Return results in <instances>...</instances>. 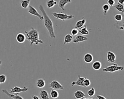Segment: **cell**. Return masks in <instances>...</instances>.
I'll return each instance as SVG.
<instances>
[{
	"label": "cell",
	"instance_id": "4fadbf2b",
	"mask_svg": "<svg viewBox=\"0 0 124 99\" xmlns=\"http://www.w3.org/2000/svg\"><path fill=\"white\" fill-rule=\"evenodd\" d=\"M86 23V20L84 17H83V18L81 20H79L78 21L75 25V28H77L78 29H81L84 26V25Z\"/></svg>",
	"mask_w": 124,
	"mask_h": 99
},
{
	"label": "cell",
	"instance_id": "9c48e42d",
	"mask_svg": "<svg viewBox=\"0 0 124 99\" xmlns=\"http://www.w3.org/2000/svg\"><path fill=\"white\" fill-rule=\"evenodd\" d=\"M2 92L5 94L7 96H8L10 98L14 99H23L24 98L20 95H18V93H16V94H14L12 93H9L8 91L5 89H2Z\"/></svg>",
	"mask_w": 124,
	"mask_h": 99
},
{
	"label": "cell",
	"instance_id": "e0dca14e",
	"mask_svg": "<svg viewBox=\"0 0 124 99\" xmlns=\"http://www.w3.org/2000/svg\"><path fill=\"white\" fill-rule=\"evenodd\" d=\"M71 2V0H59V7L62 10V11H64V6L66 4L68 3Z\"/></svg>",
	"mask_w": 124,
	"mask_h": 99
},
{
	"label": "cell",
	"instance_id": "2e32d148",
	"mask_svg": "<svg viewBox=\"0 0 124 99\" xmlns=\"http://www.w3.org/2000/svg\"><path fill=\"white\" fill-rule=\"evenodd\" d=\"M74 96L76 99H84L85 97V94L81 90H77L74 92Z\"/></svg>",
	"mask_w": 124,
	"mask_h": 99
},
{
	"label": "cell",
	"instance_id": "44dd1931",
	"mask_svg": "<svg viewBox=\"0 0 124 99\" xmlns=\"http://www.w3.org/2000/svg\"><path fill=\"white\" fill-rule=\"evenodd\" d=\"M113 6L118 11L122 12L124 14V4H122L118 2L116 5H114Z\"/></svg>",
	"mask_w": 124,
	"mask_h": 99
},
{
	"label": "cell",
	"instance_id": "603a6c76",
	"mask_svg": "<svg viewBox=\"0 0 124 99\" xmlns=\"http://www.w3.org/2000/svg\"><path fill=\"white\" fill-rule=\"evenodd\" d=\"M31 0H22L20 2L21 6L24 8L26 9L29 7V4L30 3Z\"/></svg>",
	"mask_w": 124,
	"mask_h": 99
},
{
	"label": "cell",
	"instance_id": "d6986e66",
	"mask_svg": "<svg viewBox=\"0 0 124 99\" xmlns=\"http://www.w3.org/2000/svg\"><path fill=\"white\" fill-rule=\"evenodd\" d=\"M39 94L41 97V98L42 99H48L49 98L48 93L47 91H46V90H40Z\"/></svg>",
	"mask_w": 124,
	"mask_h": 99
},
{
	"label": "cell",
	"instance_id": "ba28073f",
	"mask_svg": "<svg viewBox=\"0 0 124 99\" xmlns=\"http://www.w3.org/2000/svg\"><path fill=\"white\" fill-rule=\"evenodd\" d=\"M86 78V77H81L80 75H78V79L76 81L72 82L71 83V86L73 87L75 85H77L80 86L85 87V85H84V82Z\"/></svg>",
	"mask_w": 124,
	"mask_h": 99
},
{
	"label": "cell",
	"instance_id": "484cf974",
	"mask_svg": "<svg viewBox=\"0 0 124 99\" xmlns=\"http://www.w3.org/2000/svg\"><path fill=\"white\" fill-rule=\"evenodd\" d=\"M59 94L58 92L56 90V89H53L51 91H50V96L51 98L53 99H56L59 97Z\"/></svg>",
	"mask_w": 124,
	"mask_h": 99
},
{
	"label": "cell",
	"instance_id": "d590c367",
	"mask_svg": "<svg viewBox=\"0 0 124 99\" xmlns=\"http://www.w3.org/2000/svg\"><path fill=\"white\" fill-rule=\"evenodd\" d=\"M118 2L122 4H124V0H118Z\"/></svg>",
	"mask_w": 124,
	"mask_h": 99
},
{
	"label": "cell",
	"instance_id": "6da1fadb",
	"mask_svg": "<svg viewBox=\"0 0 124 99\" xmlns=\"http://www.w3.org/2000/svg\"><path fill=\"white\" fill-rule=\"evenodd\" d=\"M39 9L43 14L44 16V25L47 30L48 31L49 36L51 38L54 39L55 38L56 36L55 35L54 30V27L53 24L51 20V19L49 18L46 12L45 11L44 7L42 5H40L39 6Z\"/></svg>",
	"mask_w": 124,
	"mask_h": 99
},
{
	"label": "cell",
	"instance_id": "9a60e30c",
	"mask_svg": "<svg viewBox=\"0 0 124 99\" xmlns=\"http://www.w3.org/2000/svg\"><path fill=\"white\" fill-rule=\"evenodd\" d=\"M83 59H84V61L86 63H90L93 61V56L91 54L87 53L84 55Z\"/></svg>",
	"mask_w": 124,
	"mask_h": 99
},
{
	"label": "cell",
	"instance_id": "5b68a950",
	"mask_svg": "<svg viewBox=\"0 0 124 99\" xmlns=\"http://www.w3.org/2000/svg\"><path fill=\"white\" fill-rule=\"evenodd\" d=\"M49 86L54 89H60L63 90L64 89V86L61 84L58 81L54 80L51 82L49 84Z\"/></svg>",
	"mask_w": 124,
	"mask_h": 99
},
{
	"label": "cell",
	"instance_id": "277c9868",
	"mask_svg": "<svg viewBox=\"0 0 124 99\" xmlns=\"http://www.w3.org/2000/svg\"><path fill=\"white\" fill-rule=\"evenodd\" d=\"M52 15L56 18L57 19H60L63 21L65 20H69L74 17V15L71 14H64L62 12L57 13L53 12L52 14Z\"/></svg>",
	"mask_w": 124,
	"mask_h": 99
},
{
	"label": "cell",
	"instance_id": "4dcf8cb0",
	"mask_svg": "<svg viewBox=\"0 0 124 99\" xmlns=\"http://www.w3.org/2000/svg\"><path fill=\"white\" fill-rule=\"evenodd\" d=\"M84 85H85V87H88L90 85H91V81L89 79H87L86 77L84 80Z\"/></svg>",
	"mask_w": 124,
	"mask_h": 99
},
{
	"label": "cell",
	"instance_id": "4316f807",
	"mask_svg": "<svg viewBox=\"0 0 124 99\" xmlns=\"http://www.w3.org/2000/svg\"><path fill=\"white\" fill-rule=\"evenodd\" d=\"M110 6L108 4H104L102 6V9L103 10V14L105 15H107L108 11L109 10Z\"/></svg>",
	"mask_w": 124,
	"mask_h": 99
},
{
	"label": "cell",
	"instance_id": "7a4b0ae2",
	"mask_svg": "<svg viewBox=\"0 0 124 99\" xmlns=\"http://www.w3.org/2000/svg\"><path fill=\"white\" fill-rule=\"evenodd\" d=\"M25 34L26 36V39L30 42V45L31 46L33 43L35 45H38L39 43L44 44V42L41 39H39V32L37 30L33 28H31V30L29 31H25Z\"/></svg>",
	"mask_w": 124,
	"mask_h": 99
},
{
	"label": "cell",
	"instance_id": "836d02e7",
	"mask_svg": "<svg viewBox=\"0 0 124 99\" xmlns=\"http://www.w3.org/2000/svg\"><path fill=\"white\" fill-rule=\"evenodd\" d=\"M96 98H97L98 99H106V98L105 97H104V96H102V95H97Z\"/></svg>",
	"mask_w": 124,
	"mask_h": 99
},
{
	"label": "cell",
	"instance_id": "d4e9b609",
	"mask_svg": "<svg viewBox=\"0 0 124 99\" xmlns=\"http://www.w3.org/2000/svg\"><path fill=\"white\" fill-rule=\"evenodd\" d=\"M78 31H79V32L81 35H88L89 33V32L87 29L86 26H84L82 28H81V29H79Z\"/></svg>",
	"mask_w": 124,
	"mask_h": 99
},
{
	"label": "cell",
	"instance_id": "e575fe53",
	"mask_svg": "<svg viewBox=\"0 0 124 99\" xmlns=\"http://www.w3.org/2000/svg\"><path fill=\"white\" fill-rule=\"evenodd\" d=\"M31 98L33 99H39V98L37 96H36V95L32 96Z\"/></svg>",
	"mask_w": 124,
	"mask_h": 99
},
{
	"label": "cell",
	"instance_id": "83f0119b",
	"mask_svg": "<svg viewBox=\"0 0 124 99\" xmlns=\"http://www.w3.org/2000/svg\"><path fill=\"white\" fill-rule=\"evenodd\" d=\"M95 90L94 88H93V87H92L87 92V94H88V96L90 97L93 96L95 94Z\"/></svg>",
	"mask_w": 124,
	"mask_h": 99
},
{
	"label": "cell",
	"instance_id": "8fae6325",
	"mask_svg": "<svg viewBox=\"0 0 124 99\" xmlns=\"http://www.w3.org/2000/svg\"><path fill=\"white\" fill-rule=\"evenodd\" d=\"M123 19L120 21H115L114 26L118 29L123 30L124 31V14L122 13Z\"/></svg>",
	"mask_w": 124,
	"mask_h": 99
},
{
	"label": "cell",
	"instance_id": "1f68e13d",
	"mask_svg": "<svg viewBox=\"0 0 124 99\" xmlns=\"http://www.w3.org/2000/svg\"><path fill=\"white\" fill-rule=\"evenodd\" d=\"M78 32H79V31L78 30V28H73V29L71 30V34H72L73 36H76V35H78Z\"/></svg>",
	"mask_w": 124,
	"mask_h": 99
},
{
	"label": "cell",
	"instance_id": "7402d4cb",
	"mask_svg": "<svg viewBox=\"0 0 124 99\" xmlns=\"http://www.w3.org/2000/svg\"><path fill=\"white\" fill-rule=\"evenodd\" d=\"M102 67L101 63L99 61H96L94 62L92 65L93 68L96 71H98L101 69Z\"/></svg>",
	"mask_w": 124,
	"mask_h": 99
},
{
	"label": "cell",
	"instance_id": "8992f818",
	"mask_svg": "<svg viewBox=\"0 0 124 99\" xmlns=\"http://www.w3.org/2000/svg\"><path fill=\"white\" fill-rule=\"evenodd\" d=\"M28 12L33 15L36 16H37L41 20H44V16L43 15H41V14H39V13L38 12V11H37V10L33 7V6L30 5L29 7V10H28Z\"/></svg>",
	"mask_w": 124,
	"mask_h": 99
},
{
	"label": "cell",
	"instance_id": "3957f363",
	"mask_svg": "<svg viewBox=\"0 0 124 99\" xmlns=\"http://www.w3.org/2000/svg\"><path fill=\"white\" fill-rule=\"evenodd\" d=\"M124 69V66H119L117 63H114L112 65L106 67L103 69V71L108 72H114L119 71H123Z\"/></svg>",
	"mask_w": 124,
	"mask_h": 99
},
{
	"label": "cell",
	"instance_id": "ac0fdd59",
	"mask_svg": "<svg viewBox=\"0 0 124 99\" xmlns=\"http://www.w3.org/2000/svg\"><path fill=\"white\" fill-rule=\"evenodd\" d=\"M73 37L72 35H71L70 34H67L64 36V42H63L64 44L71 43V42L73 41Z\"/></svg>",
	"mask_w": 124,
	"mask_h": 99
},
{
	"label": "cell",
	"instance_id": "52a82bcc",
	"mask_svg": "<svg viewBox=\"0 0 124 99\" xmlns=\"http://www.w3.org/2000/svg\"><path fill=\"white\" fill-rule=\"evenodd\" d=\"M29 88L26 86L21 88L19 86H14L10 89V92L12 93H19L21 92H25L28 90Z\"/></svg>",
	"mask_w": 124,
	"mask_h": 99
},
{
	"label": "cell",
	"instance_id": "5bb4252c",
	"mask_svg": "<svg viewBox=\"0 0 124 99\" xmlns=\"http://www.w3.org/2000/svg\"><path fill=\"white\" fill-rule=\"evenodd\" d=\"M26 39V36L23 33H19L17 34L16 36V40L19 43L24 42Z\"/></svg>",
	"mask_w": 124,
	"mask_h": 99
},
{
	"label": "cell",
	"instance_id": "30bf717a",
	"mask_svg": "<svg viewBox=\"0 0 124 99\" xmlns=\"http://www.w3.org/2000/svg\"><path fill=\"white\" fill-rule=\"evenodd\" d=\"M116 57L115 54L111 52V51H108L107 53V59L108 62L110 63H114L116 61Z\"/></svg>",
	"mask_w": 124,
	"mask_h": 99
},
{
	"label": "cell",
	"instance_id": "f546056e",
	"mask_svg": "<svg viewBox=\"0 0 124 99\" xmlns=\"http://www.w3.org/2000/svg\"><path fill=\"white\" fill-rule=\"evenodd\" d=\"M114 19L117 21H120L123 19V15L121 14H117L115 15Z\"/></svg>",
	"mask_w": 124,
	"mask_h": 99
},
{
	"label": "cell",
	"instance_id": "d6a6232c",
	"mask_svg": "<svg viewBox=\"0 0 124 99\" xmlns=\"http://www.w3.org/2000/svg\"><path fill=\"white\" fill-rule=\"evenodd\" d=\"M108 2V4L110 6V7H112V6H113L115 4V1L114 0H108L107 1Z\"/></svg>",
	"mask_w": 124,
	"mask_h": 99
},
{
	"label": "cell",
	"instance_id": "7c38bea8",
	"mask_svg": "<svg viewBox=\"0 0 124 99\" xmlns=\"http://www.w3.org/2000/svg\"><path fill=\"white\" fill-rule=\"evenodd\" d=\"M87 40H88V38L87 37L81 35H77L76 38L73 40V42L75 43H78L79 42H82Z\"/></svg>",
	"mask_w": 124,
	"mask_h": 99
},
{
	"label": "cell",
	"instance_id": "ffe728a7",
	"mask_svg": "<svg viewBox=\"0 0 124 99\" xmlns=\"http://www.w3.org/2000/svg\"><path fill=\"white\" fill-rule=\"evenodd\" d=\"M46 83L44 79L40 78L37 80L36 83V86L38 88H43L45 86Z\"/></svg>",
	"mask_w": 124,
	"mask_h": 99
},
{
	"label": "cell",
	"instance_id": "f1b7e54d",
	"mask_svg": "<svg viewBox=\"0 0 124 99\" xmlns=\"http://www.w3.org/2000/svg\"><path fill=\"white\" fill-rule=\"evenodd\" d=\"M6 80V76L4 74H1L0 75V83L1 84H3Z\"/></svg>",
	"mask_w": 124,
	"mask_h": 99
},
{
	"label": "cell",
	"instance_id": "cb8c5ba5",
	"mask_svg": "<svg viewBox=\"0 0 124 99\" xmlns=\"http://www.w3.org/2000/svg\"><path fill=\"white\" fill-rule=\"evenodd\" d=\"M46 6L48 8L53 7L55 5L57 4V2L55 0H48L46 1Z\"/></svg>",
	"mask_w": 124,
	"mask_h": 99
}]
</instances>
